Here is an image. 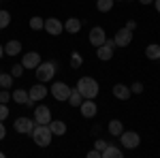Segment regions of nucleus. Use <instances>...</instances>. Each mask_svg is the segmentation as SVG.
I'll return each instance as SVG.
<instances>
[{"mask_svg": "<svg viewBox=\"0 0 160 158\" xmlns=\"http://www.w3.org/2000/svg\"><path fill=\"white\" fill-rule=\"evenodd\" d=\"M77 90L81 92V96H83V98H96V96H98V92H100L98 81L92 79V77H81V79L77 81Z\"/></svg>", "mask_w": 160, "mask_h": 158, "instance_id": "f257e3e1", "label": "nucleus"}, {"mask_svg": "<svg viewBox=\"0 0 160 158\" xmlns=\"http://www.w3.org/2000/svg\"><path fill=\"white\" fill-rule=\"evenodd\" d=\"M32 141L37 143L38 147H47L51 143V130H49V124H37L32 128Z\"/></svg>", "mask_w": 160, "mask_h": 158, "instance_id": "f03ea898", "label": "nucleus"}, {"mask_svg": "<svg viewBox=\"0 0 160 158\" xmlns=\"http://www.w3.org/2000/svg\"><path fill=\"white\" fill-rule=\"evenodd\" d=\"M56 62H41L37 69H34V73H37V79L41 84H45V81H49L51 77L56 75Z\"/></svg>", "mask_w": 160, "mask_h": 158, "instance_id": "7ed1b4c3", "label": "nucleus"}, {"mask_svg": "<svg viewBox=\"0 0 160 158\" xmlns=\"http://www.w3.org/2000/svg\"><path fill=\"white\" fill-rule=\"evenodd\" d=\"M118 47L115 45V41L113 38H105V43L100 45V47H96V58L102 62H109L111 58H113V49Z\"/></svg>", "mask_w": 160, "mask_h": 158, "instance_id": "20e7f679", "label": "nucleus"}, {"mask_svg": "<svg viewBox=\"0 0 160 158\" xmlns=\"http://www.w3.org/2000/svg\"><path fill=\"white\" fill-rule=\"evenodd\" d=\"M68 94H71V85L64 84V81H53L51 84V96L56 100H68Z\"/></svg>", "mask_w": 160, "mask_h": 158, "instance_id": "39448f33", "label": "nucleus"}, {"mask_svg": "<svg viewBox=\"0 0 160 158\" xmlns=\"http://www.w3.org/2000/svg\"><path fill=\"white\" fill-rule=\"evenodd\" d=\"M120 143H122L126 150H135V147H139V143H141V137H139L135 130H124V133L120 135Z\"/></svg>", "mask_w": 160, "mask_h": 158, "instance_id": "423d86ee", "label": "nucleus"}, {"mask_svg": "<svg viewBox=\"0 0 160 158\" xmlns=\"http://www.w3.org/2000/svg\"><path fill=\"white\" fill-rule=\"evenodd\" d=\"M43 30L47 34H51V37H60L62 32H64V24H62L60 19H56V17H49V19H45Z\"/></svg>", "mask_w": 160, "mask_h": 158, "instance_id": "0eeeda50", "label": "nucleus"}, {"mask_svg": "<svg viewBox=\"0 0 160 158\" xmlns=\"http://www.w3.org/2000/svg\"><path fill=\"white\" fill-rule=\"evenodd\" d=\"M13 128H15V133H19V135H30L32 128H34V120H30V118H17L15 124H13Z\"/></svg>", "mask_w": 160, "mask_h": 158, "instance_id": "6e6552de", "label": "nucleus"}, {"mask_svg": "<svg viewBox=\"0 0 160 158\" xmlns=\"http://www.w3.org/2000/svg\"><path fill=\"white\" fill-rule=\"evenodd\" d=\"M113 41H115V45H118V47H128V45L132 43V32H130L128 28H120V30L115 32Z\"/></svg>", "mask_w": 160, "mask_h": 158, "instance_id": "1a4fd4ad", "label": "nucleus"}, {"mask_svg": "<svg viewBox=\"0 0 160 158\" xmlns=\"http://www.w3.org/2000/svg\"><path fill=\"white\" fill-rule=\"evenodd\" d=\"M51 122V109L45 105L34 107V124H49Z\"/></svg>", "mask_w": 160, "mask_h": 158, "instance_id": "9d476101", "label": "nucleus"}, {"mask_svg": "<svg viewBox=\"0 0 160 158\" xmlns=\"http://www.w3.org/2000/svg\"><path fill=\"white\" fill-rule=\"evenodd\" d=\"M41 62L43 60H41V54H38V51H28V54H24V58H22L24 69H30V71H34Z\"/></svg>", "mask_w": 160, "mask_h": 158, "instance_id": "9b49d317", "label": "nucleus"}, {"mask_svg": "<svg viewBox=\"0 0 160 158\" xmlns=\"http://www.w3.org/2000/svg\"><path fill=\"white\" fill-rule=\"evenodd\" d=\"M79 111H81V115H83V118H94V115H96V111H98V107H96L94 98H83V100H81V105H79Z\"/></svg>", "mask_w": 160, "mask_h": 158, "instance_id": "f8f14e48", "label": "nucleus"}, {"mask_svg": "<svg viewBox=\"0 0 160 158\" xmlns=\"http://www.w3.org/2000/svg\"><path fill=\"white\" fill-rule=\"evenodd\" d=\"M88 38H90V43H92L94 47H100V45L105 43V38H107V32H105L100 26H94V28L90 30V37Z\"/></svg>", "mask_w": 160, "mask_h": 158, "instance_id": "ddd939ff", "label": "nucleus"}, {"mask_svg": "<svg viewBox=\"0 0 160 158\" xmlns=\"http://www.w3.org/2000/svg\"><path fill=\"white\" fill-rule=\"evenodd\" d=\"M47 92H49V90H47L43 84H37V85H32V88L28 90V96H30L32 103H37V100H43V98L47 96Z\"/></svg>", "mask_w": 160, "mask_h": 158, "instance_id": "4468645a", "label": "nucleus"}, {"mask_svg": "<svg viewBox=\"0 0 160 158\" xmlns=\"http://www.w3.org/2000/svg\"><path fill=\"white\" fill-rule=\"evenodd\" d=\"M11 98L17 103V105H26V107H32V105H34V103L30 100V96H28V90H24V88H17V90L11 94Z\"/></svg>", "mask_w": 160, "mask_h": 158, "instance_id": "2eb2a0df", "label": "nucleus"}, {"mask_svg": "<svg viewBox=\"0 0 160 158\" xmlns=\"http://www.w3.org/2000/svg\"><path fill=\"white\" fill-rule=\"evenodd\" d=\"M113 96L120 98V100H128V98L132 96V92H130V88L124 84H115L113 85Z\"/></svg>", "mask_w": 160, "mask_h": 158, "instance_id": "dca6fc26", "label": "nucleus"}, {"mask_svg": "<svg viewBox=\"0 0 160 158\" xmlns=\"http://www.w3.org/2000/svg\"><path fill=\"white\" fill-rule=\"evenodd\" d=\"M4 54H7V56H11V58H15V56H19V54H22V43H19L17 38H13V41H9V43L4 45Z\"/></svg>", "mask_w": 160, "mask_h": 158, "instance_id": "f3484780", "label": "nucleus"}, {"mask_svg": "<svg viewBox=\"0 0 160 158\" xmlns=\"http://www.w3.org/2000/svg\"><path fill=\"white\" fill-rule=\"evenodd\" d=\"M64 30H66L68 34H77V32L81 30V19H77V17H68V19L64 22Z\"/></svg>", "mask_w": 160, "mask_h": 158, "instance_id": "a211bd4d", "label": "nucleus"}, {"mask_svg": "<svg viewBox=\"0 0 160 158\" xmlns=\"http://www.w3.org/2000/svg\"><path fill=\"white\" fill-rule=\"evenodd\" d=\"M49 130H51V135L62 137V135H66V124H64L62 120H51L49 122Z\"/></svg>", "mask_w": 160, "mask_h": 158, "instance_id": "6ab92c4d", "label": "nucleus"}, {"mask_svg": "<svg viewBox=\"0 0 160 158\" xmlns=\"http://www.w3.org/2000/svg\"><path fill=\"white\" fill-rule=\"evenodd\" d=\"M107 130H109V135H113V137H120V135L124 133V124L120 120H111L109 124H107Z\"/></svg>", "mask_w": 160, "mask_h": 158, "instance_id": "aec40b11", "label": "nucleus"}, {"mask_svg": "<svg viewBox=\"0 0 160 158\" xmlns=\"http://www.w3.org/2000/svg\"><path fill=\"white\" fill-rule=\"evenodd\" d=\"M145 58H149V60H158L160 58V45H156V43L148 45V47H145Z\"/></svg>", "mask_w": 160, "mask_h": 158, "instance_id": "412c9836", "label": "nucleus"}, {"mask_svg": "<svg viewBox=\"0 0 160 158\" xmlns=\"http://www.w3.org/2000/svg\"><path fill=\"white\" fill-rule=\"evenodd\" d=\"M102 158H122V150L109 143V145L105 147V152H102Z\"/></svg>", "mask_w": 160, "mask_h": 158, "instance_id": "4be33fe9", "label": "nucleus"}, {"mask_svg": "<svg viewBox=\"0 0 160 158\" xmlns=\"http://www.w3.org/2000/svg\"><path fill=\"white\" fill-rule=\"evenodd\" d=\"M81 100H83L81 92H79L77 88H71V94H68V103H71L73 107H79V105H81Z\"/></svg>", "mask_w": 160, "mask_h": 158, "instance_id": "5701e85b", "label": "nucleus"}, {"mask_svg": "<svg viewBox=\"0 0 160 158\" xmlns=\"http://www.w3.org/2000/svg\"><path fill=\"white\" fill-rule=\"evenodd\" d=\"M81 64H83V58H81V54L79 51H73L71 54V69H81Z\"/></svg>", "mask_w": 160, "mask_h": 158, "instance_id": "b1692460", "label": "nucleus"}, {"mask_svg": "<svg viewBox=\"0 0 160 158\" xmlns=\"http://www.w3.org/2000/svg\"><path fill=\"white\" fill-rule=\"evenodd\" d=\"M96 9H98L100 13H109L111 9H113V0H98V2H96Z\"/></svg>", "mask_w": 160, "mask_h": 158, "instance_id": "393cba45", "label": "nucleus"}, {"mask_svg": "<svg viewBox=\"0 0 160 158\" xmlns=\"http://www.w3.org/2000/svg\"><path fill=\"white\" fill-rule=\"evenodd\" d=\"M13 75H4V73H0V88H4V90H9L13 85Z\"/></svg>", "mask_w": 160, "mask_h": 158, "instance_id": "a878e982", "label": "nucleus"}, {"mask_svg": "<svg viewBox=\"0 0 160 158\" xmlns=\"http://www.w3.org/2000/svg\"><path fill=\"white\" fill-rule=\"evenodd\" d=\"M9 24H11V13L9 11H0V30H4Z\"/></svg>", "mask_w": 160, "mask_h": 158, "instance_id": "bb28decb", "label": "nucleus"}, {"mask_svg": "<svg viewBox=\"0 0 160 158\" xmlns=\"http://www.w3.org/2000/svg\"><path fill=\"white\" fill-rule=\"evenodd\" d=\"M43 26H45V19H43V17H37V15H34V17L30 19V28H32V30H43Z\"/></svg>", "mask_w": 160, "mask_h": 158, "instance_id": "cd10ccee", "label": "nucleus"}, {"mask_svg": "<svg viewBox=\"0 0 160 158\" xmlns=\"http://www.w3.org/2000/svg\"><path fill=\"white\" fill-rule=\"evenodd\" d=\"M24 64H22V62H19V64H13V69H11V75L13 77H24Z\"/></svg>", "mask_w": 160, "mask_h": 158, "instance_id": "c85d7f7f", "label": "nucleus"}, {"mask_svg": "<svg viewBox=\"0 0 160 158\" xmlns=\"http://www.w3.org/2000/svg\"><path fill=\"white\" fill-rule=\"evenodd\" d=\"M9 118V107H7V103H0V120L4 122Z\"/></svg>", "mask_w": 160, "mask_h": 158, "instance_id": "c756f323", "label": "nucleus"}, {"mask_svg": "<svg viewBox=\"0 0 160 158\" xmlns=\"http://www.w3.org/2000/svg\"><path fill=\"white\" fill-rule=\"evenodd\" d=\"M130 92H132V94H141V92H143V84H141V81H135V84L130 85Z\"/></svg>", "mask_w": 160, "mask_h": 158, "instance_id": "7c9ffc66", "label": "nucleus"}, {"mask_svg": "<svg viewBox=\"0 0 160 158\" xmlns=\"http://www.w3.org/2000/svg\"><path fill=\"white\" fill-rule=\"evenodd\" d=\"M109 145V141H105V139H98V141H96V143H94V147H96V150H98L100 154H102V152H105V147Z\"/></svg>", "mask_w": 160, "mask_h": 158, "instance_id": "2f4dec72", "label": "nucleus"}, {"mask_svg": "<svg viewBox=\"0 0 160 158\" xmlns=\"http://www.w3.org/2000/svg\"><path fill=\"white\" fill-rule=\"evenodd\" d=\"M124 28H128V30H130V32H135V30H137V22H135V19H128V22H126V26H124Z\"/></svg>", "mask_w": 160, "mask_h": 158, "instance_id": "473e14b6", "label": "nucleus"}, {"mask_svg": "<svg viewBox=\"0 0 160 158\" xmlns=\"http://www.w3.org/2000/svg\"><path fill=\"white\" fill-rule=\"evenodd\" d=\"M88 158H102V154L94 147V150H90V152H88Z\"/></svg>", "mask_w": 160, "mask_h": 158, "instance_id": "72a5a7b5", "label": "nucleus"}, {"mask_svg": "<svg viewBox=\"0 0 160 158\" xmlns=\"http://www.w3.org/2000/svg\"><path fill=\"white\" fill-rule=\"evenodd\" d=\"M11 100V94L9 92H0V103H9Z\"/></svg>", "mask_w": 160, "mask_h": 158, "instance_id": "f704fd0d", "label": "nucleus"}, {"mask_svg": "<svg viewBox=\"0 0 160 158\" xmlns=\"http://www.w3.org/2000/svg\"><path fill=\"white\" fill-rule=\"evenodd\" d=\"M7 137V128H4V124H2V120H0V141Z\"/></svg>", "mask_w": 160, "mask_h": 158, "instance_id": "c9c22d12", "label": "nucleus"}, {"mask_svg": "<svg viewBox=\"0 0 160 158\" xmlns=\"http://www.w3.org/2000/svg\"><path fill=\"white\" fill-rule=\"evenodd\" d=\"M154 7H156V11L160 13V0H154Z\"/></svg>", "mask_w": 160, "mask_h": 158, "instance_id": "e433bc0d", "label": "nucleus"}, {"mask_svg": "<svg viewBox=\"0 0 160 158\" xmlns=\"http://www.w3.org/2000/svg\"><path fill=\"white\" fill-rule=\"evenodd\" d=\"M141 4H154V0H139Z\"/></svg>", "mask_w": 160, "mask_h": 158, "instance_id": "4c0bfd02", "label": "nucleus"}, {"mask_svg": "<svg viewBox=\"0 0 160 158\" xmlns=\"http://www.w3.org/2000/svg\"><path fill=\"white\" fill-rule=\"evenodd\" d=\"M2 56H4V47L0 45V58H2Z\"/></svg>", "mask_w": 160, "mask_h": 158, "instance_id": "58836bf2", "label": "nucleus"}, {"mask_svg": "<svg viewBox=\"0 0 160 158\" xmlns=\"http://www.w3.org/2000/svg\"><path fill=\"white\" fill-rule=\"evenodd\" d=\"M0 158H4V152H0Z\"/></svg>", "mask_w": 160, "mask_h": 158, "instance_id": "ea45409f", "label": "nucleus"}, {"mask_svg": "<svg viewBox=\"0 0 160 158\" xmlns=\"http://www.w3.org/2000/svg\"><path fill=\"white\" fill-rule=\"evenodd\" d=\"M113 2H120V0H113Z\"/></svg>", "mask_w": 160, "mask_h": 158, "instance_id": "a19ab883", "label": "nucleus"}, {"mask_svg": "<svg viewBox=\"0 0 160 158\" xmlns=\"http://www.w3.org/2000/svg\"><path fill=\"white\" fill-rule=\"evenodd\" d=\"M158 62H160V58H158Z\"/></svg>", "mask_w": 160, "mask_h": 158, "instance_id": "79ce46f5", "label": "nucleus"}]
</instances>
